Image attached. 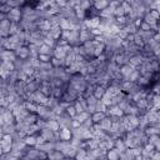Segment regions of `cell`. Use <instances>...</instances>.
I'll use <instances>...</instances> for the list:
<instances>
[{
  "label": "cell",
  "mask_w": 160,
  "mask_h": 160,
  "mask_svg": "<svg viewBox=\"0 0 160 160\" xmlns=\"http://www.w3.org/2000/svg\"><path fill=\"white\" fill-rule=\"evenodd\" d=\"M6 18L11 22H20L22 19V10H20V8H12L11 11L6 14Z\"/></svg>",
  "instance_id": "cell-1"
},
{
  "label": "cell",
  "mask_w": 160,
  "mask_h": 160,
  "mask_svg": "<svg viewBox=\"0 0 160 160\" xmlns=\"http://www.w3.org/2000/svg\"><path fill=\"white\" fill-rule=\"evenodd\" d=\"M10 25H11V21L8 18L1 20V22H0V34H1V38H8L10 35L9 34Z\"/></svg>",
  "instance_id": "cell-2"
},
{
  "label": "cell",
  "mask_w": 160,
  "mask_h": 160,
  "mask_svg": "<svg viewBox=\"0 0 160 160\" xmlns=\"http://www.w3.org/2000/svg\"><path fill=\"white\" fill-rule=\"evenodd\" d=\"M134 70H135V68H134L132 65H130V64L121 65V66H120V72H121V75H122V80H124V81L129 80V75H130Z\"/></svg>",
  "instance_id": "cell-3"
},
{
  "label": "cell",
  "mask_w": 160,
  "mask_h": 160,
  "mask_svg": "<svg viewBox=\"0 0 160 160\" xmlns=\"http://www.w3.org/2000/svg\"><path fill=\"white\" fill-rule=\"evenodd\" d=\"M15 52H16L18 58H20V59H24L25 60V59L30 58V50H29V46L28 45H22L21 48L16 49Z\"/></svg>",
  "instance_id": "cell-4"
},
{
  "label": "cell",
  "mask_w": 160,
  "mask_h": 160,
  "mask_svg": "<svg viewBox=\"0 0 160 160\" xmlns=\"http://www.w3.org/2000/svg\"><path fill=\"white\" fill-rule=\"evenodd\" d=\"M36 148H38L39 150H41V151L49 154V152H51L52 150H55V141H45L44 144H41V145L36 146Z\"/></svg>",
  "instance_id": "cell-5"
},
{
  "label": "cell",
  "mask_w": 160,
  "mask_h": 160,
  "mask_svg": "<svg viewBox=\"0 0 160 160\" xmlns=\"http://www.w3.org/2000/svg\"><path fill=\"white\" fill-rule=\"evenodd\" d=\"M59 135H60V139L61 140H71V138H72V130L70 128L64 126V128H61L59 130Z\"/></svg>",
  "instance_id": "cell-6"
},
{
  "label": "cell",
  "mask_w": 160,
  "mask_h": 160,
  "mask_svg": "<svg viewBox=\"0 0 160 160\" xmlns=\"http://www.w3.org/2000/svg\"><path fill=\"white\" fill-rule=\"evenodd\" d=\"M95 36L92 35L91 30L90 29H84V30H80V40L81 42L84 44L85 41H89V40H92Z\"/></svg>",
  "instance_id": "cell-7"
},
{
  "label": "cell",
  "mask_w": 160,
  "mask_h": 160,
  "mask_svg": "<svg viewBox=\"0 0 160 160\" xmlns=\"http://www.w3.org/2000/svg\"><path fill=\"white\" fill-rule=\"evenodd\" d=\"M129 64H130V65H132L135 69H138V68L142 64V55H141V54H136V55L130 56Z\"/></svg>",
  "instance_id": "cell-8"
},
{
  "label": "cell",
  "mask_w": 160,
  "mask_h": 160,
  "mask_svg": "<svg viewBox=\"0 0 160 160\" xmlns=\"http://www.w3.org/2000/svg\"><path fill=\"white\" fill-rule=\"evenodd\" d=\"M16 131V124L12 122V124H5V125H1V132L2 134H15Z\"/></svg>",
  "instance_id": "cell-9"
},
{
  "label": "cell",
  "mask_w": 160,
  "mask_h": 160,
  "mask_svg": "<svg viewBox=\"0 0 160 160\" xmlns=\"http://www.w3.org/2000/svg\"><path fill=\"white\" fill-rule=\"evenodd\" d=\"M99 124H100V126H101L102 130H105V131L109 132V130H110V128H111V125H112V120H111L110 116H105Z\"/></svg>",
  "instance_id": "cell-10"
},
{
  "label": "cell",
  "mask_w": 160,
  "mask_h": 160,
  "mask_svg": "<svg viewBox=\"0 0 160 160\" xmlns=\"http://www.w3.org/2000/svg\"><path fill=\"white\" fill-rule=\"evenodd\" d=\"M120 155H121V152L116 148H112L106 151V158L110 160H118V159H120Z\"/></svg>",
  "instance_id": "cell-11"
},
{
  "label": "cell",
  "mask_w": 160,
  "mask_h": 160,
  "mask_svg": "<svg viewBox=\"0 0 160 160\" xmlns=\"http://www.w3.org/2000/svg\"><path fill=\"white\" fill-rule=\"evenodd\" d=\"M105 91H106V88H105L104 85H100V84H98V85H95V90H94V96H95L96 99H101V98L104 96Z\"/></svg>",
  "instance_id": "cell-12"
},
{
  "label": "cell",
  "mask_w": 160,
  "mask_h": 160,
  "mask_svg": "<svg viewBox=\"0 0 160 160\" xmlns=\"http://www.w3.org/2000/svg\"><path fill=\"white\" fill-rule=\"evenodd\" d=\"M25 132H26V135H36L38 132H40V128L38 126L36 122L35 124H30V125L26 126Z\"/></svg>",
  "instance_id": "cell-13"
},
{
  "label": "cell",
  "mask_w": 160,
  "mask_h": 160,
  "mask_svg": "<svg viewBox=\"0 0 160 160\" xmlns=\"http://www.w3.org/2000/svg\"><path fill=\"white\" fill-rule=\"evenodd\" d=\"M61 32H62V30H61V28L59 26V25H55V26H51V29H50V31H49V34L54 38V39H60V36H61Z\"/></svg>",
  "instance_id": "cell-14"
},
{
  "label": "cell",
  "mask_w": 160,
  "mask_h": 160,
  "mask_svg": "<svg viewBox=\"0 0 160 160\" xmlns=\"http://www.w3.org/2000/svg\"><path fill=\"white\" fill-rule=\"evenodd\" d=\"M115 148H116L120 152H124V151L126 150V144H125L124 138H116V139H115Z\"/></svg>",
  "instance_id": "cell-15"
},
{
  "label": "cell",
  "mask_w": 160,
  "mask_h": 160,
  "mask_svg": "<svg viewBox=\"0 0 160 160\" xmlns=\"http://www.w3.org/2000/svg\"><path fill=\"white\" fill-rule=\"evenodd\" d=\"M125 32H128V34H136L138 32V30H139V28L134 24V22H130V24H126L124 28H121Z\"/></svg>",
  "instance_id": "cell-16"
},
{
  "label": "cell",
  "mask_w": 160,
  "mask_h": 160,
  "mask_svg": "<svg viewBox=\"0 0 160 160\" xmlns=\"http://www.w3.org/2000/svg\"><path fill=\"white\" fill-rule=\"evenodd\" d=\"M52 52H54V48L49 46L45 42L41 46H39V54H48V55H51L52 56Z\"/></svg>",
  "instance_id": "cell-17"
},
{
  "label": "cell",
  "mask_w": 160,
  "mask_h": 160,
  "mask_svg": "<svg viewBox=\"0 0 160 160\" xmlns=\"http://www.w3.org/2000/svg\"><path fill=\"white\" fill-rule=\"evenodd\" d=\"M99 16H100V18H111V16H114V8H111V6L109 5L108 8H105L104 10L100 11Z\"/></svg>",
  "instance_id": "cell-18"
},
{
  "label": "cell",
  "mask_w": 160,
  "mask_h": 160,
  "mask_svg": "<svg viewBox=\"0 0 160 160\" xmlns=\"http://www.w3.org/2000/svg\"><path fill=\"white\" fill-rule=\"evenodd\" d=\"M48 128H50L52 131H59L61 129V126L56 119H49L48 120Z\"/></svg>",
  "instance_id": "cell-19"
},
{
  "label": "cell",
  "mask_w": 160,
  "mask_h": 160,
  "mask_svg": "<svg viewBox=\"0 0 160 160\" xmlns=\"http://www.w3.org/2000/svg\"><path fill=\"white\" fill-rule=\"evenodd\" d=\"M91 116V114L89 112V111H81V112H79V114H76L75 115V118H72V119H76L78 121H80L81 124L88 119V118H90Z\"/></svg>",
  "instance_id": "cell-20"
},
{
  "label": "cell",
  "mask_w": 160,
  "mask_h": 160,
  "mask_svg": "<svg viewBox=\"0 0 160 160\" xmlns=\"http://www.w3.org/2000/svg\"><path fill=\"white\" fill-rule=\"evenodd\" d=\"M22 140L28 146H36V135H26Z\"/></svg>",
  "instance_id": "cell-21"
},
{
  "label": "cell",
  "mask_w": 160,
  "mask_h": 160,
  "mask_svg": "<svg viewBox=\"0 0 160 160\" xmlns=\"http://www.w3.org/2000/svg\"><path fill=\"white\" fill-rule=\"evenodd\" d=\"M120 158L121 159H135V154H134V150H132V148H126V150L124 151V152H121V155H120Z\"/></svg>",
  "instance_id": "cell-22"
},
{
  "label": "cell",
  "mask_w": 160,
  "mask_h": 160,
  "mask_svg": "<svg viewBox=\"0 0 160 160\" xmlns=\"http://www.w3.org/2000/svg\"><path fill=\"white\" fill-rule=\"evenodd\" d=\"M92 5H94V8H95L96 10L101 11V10H104L105 8L109 6V1H108V0H99V1H95Z\"/></svg>",
  "instance_id": "cell-23"
},
{
  "label": "cell",
  "mask_w": 160,
  "mask_h": 160,
  "mask_svg": "<svg viewBox=\"0 0 160 160\" xmlns=\"http://www.w3.org/2000/svg\"><path fill=\"white\" fill-rule=\"evenodd\" d=\"M48 158H49V159H62V158H65V155H64L62 151L55 149V150H52L51 152L48 154Z\"/></svg>",
  "instance_id": "cell-24"
},
{
  "label": "cell",
  "mask_w": 160,
  "mask_h": 160,
  "mask_svg": "<svg viewBox=\"0 0 160 160\" xmlns=\"http://www.w3.org/2000/svg\"><path fill=\"white\" fill-rule=\"evenodd\" d=\"M106 116V114L105 112H101V111H95L92 115H91V119H92V121L94 122H100Z\"/></svg>",
  "instance_id": "cell-25"
},
{
  "label": "cell",
  "mask_w": 160,
  "mask_h": 160,
  "mask_svg": "<svg viewBox=\"0 0 160 160\" xmlns=\"http://www.w3.org/2000/svg\"><path fill=\"white\" fill-rule=\"evenodd\" d=\"M75 158L76 159H86L88 158V149H85V148H78V151H76Z\"/></svg>",
  "instance_id": "cell-26"
},
{
  "label": "cell",
  "mask_w": 160,
  "mask_h": 160,
  "mask_svg": "<svg viewBox=\"0 0 160 160\" xmlns=\"http://www.w3.org/2000/svg\"><path fill=\"white\" fill-rule=\"evenodd\" d=\"M1 66H2V68H5V69H6V70H9V71L16 70V69H15V64H14V61H10V60H2Z\"/></svg>",
  "instance_id": "cell-27"
},
{
  "label": "cell",
  "mask_w": 160,
  "mask_h": 160,
  "mask_svg": "<svg viewBox=\"0 0 160 160\" xmlns=\"http://www.w3.org/2000/svg\"><path fill=\"white\" fill-rule=\"evenodd\" d=\"M136 82H138L140 86H148V85L150 84V79H148V78L144 76V75H140Z\"/></svg>",
  "instance_id": "cell-28"
},
{
  "label": "cell",
  "mask_w": 160,
  "mask_h": 160,
  "mask_svg": "<svg viewBox=\"0 0 160 160\" xmlns=\"http://www.w3.org/2000/svg\"><path fill=\"white\" fill-rule=\"evenodd\" d=\"M65 111H66V114H68L69 116H71V118H75V115L78 114V112H76V109H75V106H74V102L70 104V105L65 109Z\"/></svg>",
  "instance_id": "cell-29"
},
{
  "label": "cell",
  "mask_w": 160,
  "mask_h": 160,
  "mask_svg": "<svg viewBox=\"0 0 160 160\" xmlns=\"http://www.w3.org/2000/svg\"><path fill=\"white\" fill-rule=\"evenodd\" d=\"M121 6H122V9H124V11H125V14H126V15H129V14L131 12V10H132L131 4H130V2H128L126 0H124V1L121 2Z\"/></svg>",
  "instance_id": "cell-30"
},
{
  "label": "cell",
  "mask_w": 160,
  "mask_h": 160,
  "mask_svg": "<svg viewBox=\"0 0 160 160\" xmlns=\"http://www.w3.org/2000/svg\"><path fill=\"white\" fill-rule=\"evenodd\" d=\"M140 75H141V74H140V71H139L138 69H135V70L129 75V80H130V81H132V82H136Z\"/></svg>",
  "instance_id": "cell-31"
},
{
  "label": "cell",
  "mask_w": 160,
  "mask_h": 160,
  "mask_svg": "<svg viewBox=\"0 0 160 160\" xmlns=\"http://www.w3.org/2000/svg\"><path fill=\"white\" fill-rule=\"evenodd\" d=\"M106 109H108V106L102 102V100H101V99H99V100H98V102H96V111L105 112V111H106Z\"/></svg>",
  "instance_id": "cell-32"
},
{
  "label": "cell",
  "mask_w": 160,
  "mask_h": 160,
  "mask_svg": "<svg viewBox=\"0 0 160 160\" xmlns=\"http://www.w3.org/2000/svg\"><path fill=\"white\" fill-rule=\"evenodd\" d=\"M54 66H52V64H51V61H48V62H41L40 64V66L38 68V69H40V70H45V71H48V70H51Z\"/></svg>",
  "instance_id": "cell-33"
},
{
  "label": "cell",
  "mask_w": 160,
  "mask_h": 160,
  "mask_svg": "<svg viewBox=\"0 0 160 160\" xmlns=\"http://www.w3.org/2000/svg\"><path fill=\"white\" fill-rule=\"evenodd\" d=\"M124 15H126V14H125V11H124V9H122L121 5H119L118 8L114 9V16H115V18H116V16H124Z\"/></svg>",
  "instance_id": "cell-34"
},
{
  "label": "cell",
  "mask_w": 160,
  "mask_h": 160,
  "mask_svg": "<svg viewBox=\"0 0 160 160\" xmlns=\"http://www.w3.org/2000/svg\"><path fill=\"white\" fill-rule=\"evenodd\" d=\"M39 60L41 61V62H48V61H51V55H48V54H39Z\"/></svg>",
  "instance_id": "cell-35"
},
{
  "label": "cell",
  "mask_w": 160,
  "mask_h": 160,
  "mask_svg": "<svg viewBox=\"0 0 160 160\" xmlns=\"http://www.w3.org/2000/svg\"><path fill=\"white\" fill-rule=\"evenodd\" d=\"M94 124H95V122L92 121V119H91V116H90V118H88V119H86V120H85V121H84L81 125H82L85 129H91Z\"/></svg>",
  "instance_id": "cell-36"
},
{
  "label": "cell",
  "mask_w": 160,
  "mask_h": 160,
  "mask_svg": "<svg viewBox=\"0 0 160 160\" xmlns=\"http://www.w3.org/2000/svg\"><path fill=\"white\" fill-rule=\"evenodd\" d=\"M11 6L9 5V4H1V8H0V11H1V14H9L10 11H11Z\"/></svg>",
  "instance_id": "cell-37"
},
{
  "label": "cell",
  "mask_w": 160,
  "mask_h": 160,
  "mask_svg": "<svg viewBox=\"0 0 160 160\" xmlns=\"http://www.w3.org/2000/svg\"><path fill=\"white\" fill-rule=\"evenodd\" d=\"M160 139V135L159 134H154V135H149V140H148V142H150V144H156L158 142V140Z\"/></svg>",
  "instance_id": "cell-38"
},
{
  "label": "cell",
  "mask_w": 160,
  "mask_h": 160,
  "mask_svg": "<svg viewBox=\"0 0 160 160\" xmlns=\"http://www.w3.org/2000/svg\"><path fill=\"white\" fill-rule=\"evenodd\" d=\"M139 29H140V30H142V31H148V30H151V25L142 20V22H141V25L139 26Z\"/></svg>",
  "instance_id": "cell-39"
},
{
  "label": "cell",
  "mask_w": 160,
  "mask_h": 160,
  "mask_svg": "<svg viewBox=\"0 0 160 160\" xmlns=\"http://www.w3.org/2000/svg\"><path fill=\"white\" fill-rule=\"evenodd\" d=\"M0 72H1V78H2V79H8L11 71H9V70H6L5 68H2V66H1V69H0Z\"/></svg>",
  "instance_id": "cell-40"
},
{
  "label": "cell",
  "mask_w": 160,
  "mask_h": 160,
  "mask_svg": "<svg viewBox=\"0 0 160 160\" xmlns=\"http://www.w3.org/2000/svg\"><path fill=\"white\" fill-rule=\"evenodd\" d=\"M70 35H71V30H62V32H61V39H65V40H68L69 38H70Z\"/></svg>",
  "instance_id": "cell-41"
},
{
  "label": "cell",
  "mask_w": 160,
  "mask_h": 160,
  "mask_svg": "<svg viewBox=\"0 0 160 160\" xmlns=\"http://www.w3.org/2000/svg\"><path fill=\"white\" fill-rule=\"evenodd\" d=\"M80 126H81V122L78 121L76 119H72V121H71V129H76V128H80Z\"/></svg>",
  "instance_id": "cell-42"
},
{
  "label": "cell",
  "mask_w": 160,
  "mask_h": 160,
  "mask_svg": "<svg viewBox=\"0 0 160 160\" xmlns=\"http://www.w3.org/2000/svg\"><path fill=\"white\" fill-rule=\"evenodd\" d=\"M150 14L156 19V20H160V14H159V11L156 10V9H152V10H150Z\"/></svg>",
  "instance_id": "cell-43"
},
{
  "label": "cell",
  "mask_w": 160,
  "mask_h": 160,
  "mask_svg": "<svg viewBox=\"0 0 160 160\" xmlns=\"http://www.w3.org/2000/svg\"><path fill=\"white\" fill-rule=\"evenodd\" d=\"M60 8H64V6H66L68 5V0H56L55 1Z\"/></svg>",
  "instance_id": "cell-44"
},
{
  "label": "cell",
  "mask_w": 160,
  "mask_h": 160,
  "mask_svg": "<svg viewBox=\"0 0 160 160\" xmlns=\"http://www.w3.org/2000/svg\"><path fill=\"white\" fill-rule=\"evenodd\" d=\"M151 159H156V160H160V151L155 150V151H154V154H152V156H151Z\"/></svg>",
  "instance_id": "cell-45"
},
{
  "label": "cell",
  "mask_w": 160,
  "mask_h": 160,
  "mask_svg": "<svg viewBox=\"0 0 160 160\" xmlns=\"http://www.w3.org/2000/svg\"><path fill=\"white\" fill-rule=\"evenodd\" d=\"M156 32L160 34V20H158V24H156Z\"/></svg>",
  "instance_id": "cell-46"
},
{
  "label": "cell",
  "mask_w": 160,
  "mask_h": 160,
  "mask_svg": "<svg viewBox=\"0 0 160 160\" xmlns=\"http://www.w3.org/2000/svg\"><path fill=\"white\" fill-rule=\"evenodd\" d=\"M40 4H45V2H48V0H38Z\"/></svg>",
  "instance_id": "cell-47"
}]
</instances>
